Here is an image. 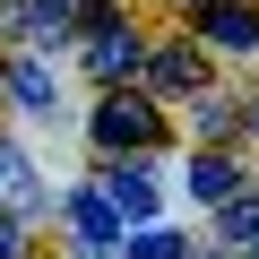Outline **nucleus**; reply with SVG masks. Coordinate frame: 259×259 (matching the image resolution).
<instances>
[{
    "label": "nucleus",
    "instance_id": "f257e3e1",
    "mask_svg": "<svg viewBox=\"0 0 259 259\" xmlns=\"http://www.w3.org/2000/svg\"><path fill=\"white\" fill-rule=\"evenodd\" d=\"M87 69L112 87V78H130V69H147V44L130 35L121 18H104V9H87Z\"/></svg>",
    "mask_w": 259,
    "mask_h": 259
},
{
    "label": "nucleus",
    "instance_id": "f03ea898",
    "mask_svg": "<svg viewBox=\"0 0 259 259\" xmlns=\"http://www.w3.org/2000/svg\"><path fill=\"white\" fill-rule=\"evenodd\" d=\"M164 139V121H156V104H139V95H112V104H95V147H130V156H139V147H156Z\"/></svg>",
    "mask_w": 259,
    "mask_h": 259
},
{
    "label": "nucleus",
    "instance_id": "7ed1b4c3",
    "mask_svg": "<svg viewBox=\"0 0 259 259\" xmlns=\"http://www.w3.org/2000/svg\"><path fill=\"white\" fill-rule=\"evenodd\" d=\"M104 207H112L121 225H147V216H156V182H147V164H112V173H104Z\"/></svg>",
    "mask_w": 259,
    "mask_h": 259
},
{
    "label": "nucleus",
    "instance_id": "20e7f679",
    "mask_svg": "<svg viewBox=\"0 0 259 259\" xmlns=\"http://www.w3.org/2000/svg\"><path fill=\"white\" fill-rule=\"evenodd\" d=\"M69 233H78L87 259H112V250H121V216H112L104 199H69Z\"/></svg>",
    "mask_w": 259,
    "mask_h": 259
},
{
    "label": "nucleus",
    "instance_id": "39448f33",
    "mask_svg": "<svg viewBox=\"0 0 259 259\" xmlns=\"http://www.w3.org/2000/svg\"><path fill=\"white\" fill-rule=\"evenodd\" d=\"M9 95H18V112H61V87H52V69L44 61H9Z\"/></svg>",
    "mask_w": 259,
    "mask_h": 259
},
{
    "label": "nucleus",
    "instance_id": "423d86ee",
    "mask_svg": "<svg viewBox=\"0 0 259 259\" xmlns=\"http://www.w3.org/2000/svg\"><path fill=\"white\" fill-rule=\"evenodd\" d=\"M207 44L216 52H250L259 44V18L242 9V0H216V9H207Z\"/></svg>",
    "mask_w": 259,
    "mask_h": 259
},
{
    "label": "nucleus",
    "instance_id": "0eeeda50",
    "mask_svg": "<svg viewBox=\"0 0 259 259\" xmlns=\"http://www.w3.org/2000/svg\"><path fill=\"white\" fill-rule=\"evenodd\" d=\"M0 207H44V190H35V164H26V147H0Z\"/></svg>",
    "mask_w": 259,
    "mask_h": 259
},
{
    "label": "nucleus",
    "instance_id": "6e6552de",
    "mask_svg": "<svg viewBox=\"0 0 259 259\" xmlns=\"http://www.w3.org/2000/svg\"><path fill=\"white\" fill-rule=\"evenodd\" d=\"M190 199H242L233 156H190Z\"/></svg>",
    "mask_w": 259,
    "mask_h": 259
},
{
    "label": "nucleus",
    "instance_id": "1a4fd4ad",
    "mask_svg": "<svg viewBox=\"0 0 259 259\" xmlns=\"http://www.w3.org/2000/svg\"><path fill=\"white\" fill-rule=\"evenodd\" d=\"M121 250H130V259H190V242H182L173 225H139V233H130Z\"/></svg>",
    "mask_w": 259,
    "mask_h": 259
},
{
    "label": "nucleus",
    "instance_id": "9d476101",
    "mask_svg": "<svg viewBox=\"0 0 259 259\" xmlns=\"http://www.w3.org/2000/svg\"><path fill=\"white\" fill-rule=\"evenodd\" d=\"M225 242H250L259 250V199H225Z\"/></svg>",
    "mask_w": 259,
    "mask_h": 259
},
{
    "label": "nucleus",
    "instance_id": "9b49d317",
    "mask_svg": "<svg viewBox=\"0 0 259 259\" xmlns=\"http://www.w3.org/2000/svg\"><path fill=\"white\" fill-rule=\"evenodd\" d=\"M156 78H164V87H199V61H190V52H156Z\"/></svg>",
    "mask_w": 259,
    "mask_h": 259
},
{
    "label": "nucleus",
    "instance_id": "f8f14e48",
    "mask_svg": "<svg viewBox=\"0 0 259 259\" xmlns=\"http://www.w3.org/2000/svg\"><path fill=\"white\" fill-rule=\"evenodd\" d=\"M199 130H207V139H225V130H233V112H225V95H199Z\"/></svg>",
    "mask_w": 259,
    "mask_h": 259
},
{
    "label": "nucleus",
    "instance_id": "ddd939ff",
    "mask_svg": "<svg viewBox=\"0 0 259 259\" xmlns=\"http://www.w3.org/2000/svg\"><path fill=\"white\" fill-rule=\"evenodd\" d=\"M0 259H26V242H18V225H0Z\"/></svg>",
    "mask_w": 259,
    "mask_h": 259
},
{
    "label": "nucleus",
    "instance_id": "4468645a",
    "mask_svg": "<svg viewBox=\"0 0 259 259\" xmlns=\"http://www.w3.org/2000/svg\"><path fill=\"white\" fill-rule=\"evenodd\" d=\"M190 9H216V0H190Z\"/></svg>",
    "mask_w": 259,
    "mask_h": 259
},
{
    "label": "nucleus",
    "instance_id": "2eb2a0df",
    "mask_svg": "<svg viewBox=\"0 0 259 259\" xmlns=\"http://www.w3.org/2000/svg\"><path fill=\"white\" fill-rule=\"evenodd\" d=\"M250 121H259V104H250Z\"/></svg>",
    "mask_w": 259,
    "mask_h": 259
}]
</instances>
